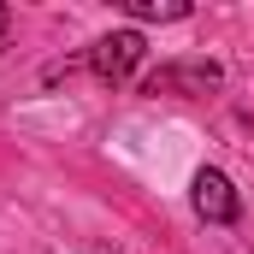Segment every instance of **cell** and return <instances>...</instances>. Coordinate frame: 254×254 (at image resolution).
Wrapping results in <instances>:
<instances>
[{"label": "cell", "instance_id": "1", "mask_svg": "<svg viewBox=\"0 0 254 254\" xmlns=\"http://www.w3.org/2000/svg\"><path fill=\"white\" fill-rule=\"evenodd\" d=\"M142 48H148V42H142V30H113V36H101V42L89 48V60H83V65H89L101 83H113V89H119V83H130V71L142 65Z\"/></svg>", "mask_w": 254, "mask_h": 254}, {"label": "cell", "instance_id": "2", "mask_svg": "<svg viewBox=\"0 0 254 254\" xmlns=\"http://www.w3.org/2000/svg\"><path fill=\"white\" fill-rule=\"evenodd\" d=\"M190 201H195V213H201L207 225H237V219H243V195H237V184H231L219 166H201V172H195Z\"/></svg>", "mask_w": 254, "mask_h": 254}, {"label": "cell", "instance_id": "3", "mask_svg": "<svg viewBox=\"0 0 254 254\" xmlns=\"http://www.w3.org/2000/svg\"><path fill=\"white\" fill-rule=\"evenodd\" d=\"M207 89H219V65H213V60L160 65V71L142 83V95H207Z\"/></svg>", "mask_w": 254, "mask_h": 254}, {"label": "cell", "instance_id": "4", "mask_svg": "<svg viewBox=\"0 0 254 254\" xmlns=\"http://www.w3.org/2000/svg\"><path fill=\"white\" fill-rule=\"evenodd\" d=\"M119 6H125L130 18H148V24H154V18H160V24L190 18V6H184V0H119Z\"/></svg>", "mask_w": 254, "mask_h": 254}, {"label": "cell", "instance_id": "5", "mask_svg": "<svg viewBox=\"0 0 254 254\" xmlns=\"http://www.w3.org/2000/svg\"><path fill=\"white\" fill-rule=\"evenodd\" d=\"M6 30H12V12L0 6V48H6Z\"/></svg>", "mask_w": 254, "mask_h": 254}, {"label": "cell", "instance_id": "6", "mask_svg": "<svg viewBox=\"0 0 254 254\" xmlns=\"http://www.w3.org/2000/svg\"><path fill=\"white\" fill-rule=\"evenodd\" d=\"M89 254H125V249H107V243H101V249H89Z\"/></svg>", "mask_w": 254, "mask_h": 254}]
</instances>
